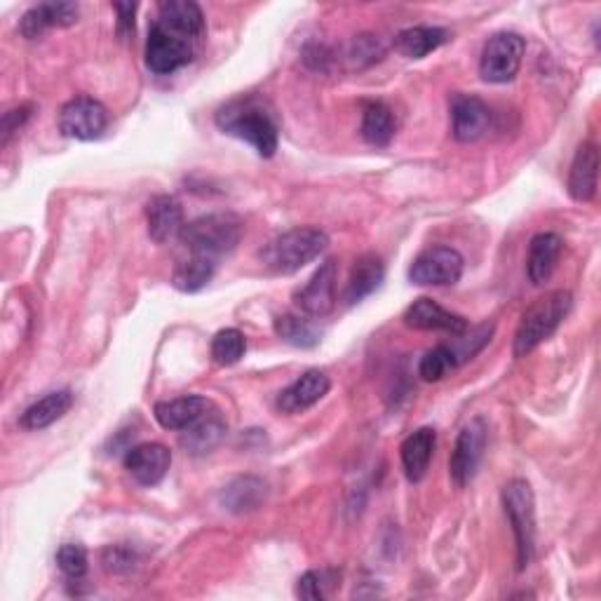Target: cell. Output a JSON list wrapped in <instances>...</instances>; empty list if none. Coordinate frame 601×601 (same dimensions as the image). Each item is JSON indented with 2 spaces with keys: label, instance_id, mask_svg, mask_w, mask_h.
<instances>
[{
  "label": "cell",
  "instance_id": "cell-1",
  "mask_svg": "<svg viewBox=\"0 0 601 601\" xmlns=\"http://www.w3.org/2000/svg\"><path fill=\"white\" fill-rule=\"evenodd\" d=\"M215 123L223 135L250 143L262 158H273L278 151V123H275L268 104L258 96H238V100L223 104L217 111Z\"/></svg>",
  "mask_w": 601,
  "mask_h": 601
},
{
  "label": "cell",
  "instance_id": "cell-2",
  "mask_svg": "<svg viewBox=\"0 0 601 601\" xmlns=\"http://www.w3.org/2000/svg\"><path fill=\"white\" fill-rule=\"evenodd\" d=\"M574 308V294L566 289H555L550 294L541 297L529 311L522 315V322L515 332V357H527L539 348L543 340L559 330V324L566 320Z\"/></svg>",
  "mask_w": 601,
  "mask_h": 601
},
{
  "label": "cell",
  "instance_id": "cell-3",
  "mask_svg": "<svg viewBox=\"0 0 601 601\" xmlns=\"http://www.w3.org/2000/svg\"><path fill=\"white\" fill-rule=\"evenodd\" d=\"M330 247V235L313 229V226H305V229H291L262 250V262L266 268L280 275H291L308 266L311 262Z\"/></svg>",
  "mask_w": 601,
  "mask_h": 601
},
{
  "label": "cell",
  "instance_id": "cell-4",
  "mask_svg": "<svg viewBox=\"0 0 601 601\" xmlns=\"http://www.w3.org/2000/svg\"><path fill=\"white\" fill-rule=\"evenodd\" d=\"M242 231L245 226L235 215H207L186 223L178 240L193 256L212 258L219 264V258L238 247Z\"/></svg>",
  "mask_w": 601,
  "mask_h": 601
},
{
  "label": "cell",
  "instance_id": "cell-5",
  "mask_svg": "<svg viewBox=\"0 0 601 601\" xmlns=\"http://www.w3.org/2000/svg\"><path fill=\"white\" fill-rule=\"evenodd\" d=\"M502 508L517 543V568H524L535 555V498L527 479H512L502 486Z\"/></svg>",
  "mask_w": 601,
  "mask_h": 601
},
{
  "label": "cell",
  "instance_id": "cell-6",
  "mask_svg": "<svg viewBox=\"0 0 601 601\" xmlns=\"http://www.w3.org/2000/svg\"><path fill=\"white\" fill-rule=\"evenodd\" d=\"M195 43L198 41L178 34V31L155 20L149 31V41H146V67L158 76H172L193 61Z\"/></svg>",
  "mask_w": 601,
  "mask_h": 601
},
{
  "label": "cell",
  "instance_id": "cell-7",
  "mask_svg": "<svg viewBox=\"0 0 601 601\" xmlns=\"http://www.w3.org/2000/svg\"><path fill=\"white\" fill-rule=\"evenodd\" d=\"M527 50V41L519 34H496L486 41L482 59H479V73L486 83H510V80L519 73Z\"/></svg>",
  "mask_w": 601,
  "mask_h": 601
},
{
  "label": "cell",
  "instance_id": "cell-8",
  "mask_svg": "<svg viewBox=\"0 0 601 601\" xmlns=\"http://www.w3.org/2000/svg\"><path fill=\"white\" fill-rule=\"evenodd\" d=\"M465 258L453 247H428L420 252L409 268V280L420 287H449L463 278Z\"/></svg>",
  "mask_w": 601,
  "mask_h": 601
},
{
  "label": "cell",
  "instance_id": "cell-9",
  "mask_svg": "<svg viewBox=\"0 0 601 601\" xmlns=\"http://www.w3.org/2000/svg\"><path fill=\"white\" fill-rule=\"evenodd\" d=\"M108 127V111L92 96H76L59 113V129L63 137L76 141L100 139Z\"/></svg>",
  "mask_w": 601,
  "mask_h": 601
},
{
  "label": "cell",
  "instance_id": "cell-10",
  "mask_svg": "<svg viewBox=\"0 0 601 601\" xmlns=\"http://www.w3.org/2000/svg\"><path fill=\"white\" fill-rule=\"evenodd\" d=\"M484 449H486V424L484 418H473L461 430L449 461V473H451V479L456 482V486H467L475 479L479 463L484 459Z\"/></svg>",
  "mask_w": 601,
  "mask_h": 601
},
{
  "label": "cell",
  "instance_id": "cell-11",
  "mask_svg": "<svg viewBox=\"0 0 601 601\" xmlns=\"http://www.w3.org/2000/svg\"><path fill=\"white\" fill-rule=\"evenodd\" d=\"M299 311L308 317H327L336 308V262H324L311 280L294 291Z\"/></svg>",
  "mask_w": 601,
  "mask_h": 601
},
{
  "label": "cell",
  "instance_id": "cell-12",
  "mask_svg": "<svg viewBox=\"0 0 601 601\" xmlns=\"http://www.w3.org/2000/svg\"><path fill=\"white\" fill-rule=\"evenodd\" d=\"M172 465V451L165 444L146 442L127 449L125 470L141 486H155L165 479Z\"/></svg>",
  "mask_w": 601,
  "mask_h": 601
},
{
  "label": "cell",
  "instance_id": "cell-13",
  "mask_svg": "<svg viewBox=\"0 0 601 601\" xmlns=\"http://www.w3.org/2000/svg\"><path fill=\"white\" fill-rule=\"evenodd\" d=\"M404 324L418 332H449L453 336H461L467 332V320L463 315H456L447 311L432 299H416L407 311H404Z\"/></svg>",
  "mask_w": 601,
  "mask_h": 601
},
{
  "label": "cell",
  "instance_id": "cell-14",
  "mask_svg": "<svg viewBox=\"0 0 601 601\" xmlns=\"http://www.w3.org/2000/svg\"><path fill=\"white\" fill-rule=\"evenodd\" d=\"M451 132L461 143L477 141L486 135V129L492 125V111L479 96L473 94H456L451 104Z\"/></svg>",
  "mask_w": 601,
  "mask_h": 601
},
{
  "label": "cell",
  "instance_id": "cell-15",
  "mask_svg": "<svg viewBox=\"0 0 601 601\" xmlns=\"http://www.w3.org/2000/svg\"><path fill=\"white\" fill-rule=\"evenodd\" d=\"M332 381L324 371L320 369H311L305 371L303 377H299L289 388H285L280 397H278V409L282 414H303L330 393Z\"/></svg>",
  "mask_w": 601,
  "mask_h": 601
},
{
  "label": "cell",
  "instance_id": "cell-16",
  "mask_svg": "<svg viewBox=\"0 0 601 601\" xmlns=\"http://www.w3.org/2000/svg\"><path fill=\"white\" fill-rule=\"evenodd\" d=\"M146 223H149V235L155 245H165V242L182 235L186 226L182 203L174 195H155L146 205Z\"/></svg>",
  "mask_w": 601,
  "mask_h": 601
},
{
  "label": "cell",
  "instance_id": "cell-17",
  "mask_svg": "<svg viewBox=\"0 0 601 601\" xmlns=\"http://www.w3.org/2000/svg\"><path fill=\"white\" fill-rule=\"evenodd\" d=\"M215 409V404L200 395H186L167 402H158L153 407V416L158 424L165 430H186L198 424L209 412Z\"/></svg>",
  "mask_w": 601,
  "mask_h": 601
},
{
  "label": "cell",
  "instance_id": "cell-18",
  "mask_svg": "<svg viewBox=\"0 0 601 601\" xmlns=\"http://www.w3.org/2000/svg\"><path fill=\"white\" fill-rule=\"evenodd\" d=\"M80 8L76 3H41L36 8H31L22 22H20V34L28 41H36L43 36L47 28H67L78 22Z\"/></svg>",
  "mask_w": 601,
  "mask_h": 601
},
{
  "label": "cell",
  "instance_id": "cell-19",
  "mask_svg": "<svg viewBox=\"0 0 601 601\" xmlns=\"http://www.w3.org/2000/svg\"><path fill=\"white\" fill-rule=\"evenodd\" d=\"M599 182V151L592 141H585L578 146L576 158L571 162V172H568V195L576 203H590L597 195Z\"/></svg>",
  "mask_w": 601,
  "mask_h": 601
},
{
  "label": "cell",
  "instance_id": "cell-20",
  "mask_svg": "<svg viewBox=\"0 0 601 601\" xmlns=\"http://www.w3.org/2000/svg\"><path fill=\"white\" fill-rule=\"evenodd\" d=\"M562 247L564 242L557 233L533 235L529 245V258H527V275L531 285L543 287L552 278V273H555L559 264Z\"/></svg>",
  "mask_w": 601,
  "mask_h": 601
},
{
  "label": "cell",
  "instance_id": "cell-21",
  "mask_svg": "<svg viewBox=\"0 0 601 601\" xmlns=\"http://www.w3.org/2000/svg\"><path fill=\"white\" fill-rule=\"evenodd\" d=\"M435 444H437V432L432 428H418L402 442L400 456H402L404 475H407L409 482L418 484L428 475Z\"/></svg>",
  "mask_w": 601,
  "mask_h": 601
},
{
  "label": "cell",
  "instance_id": "cell-22",
  "mask_svg": "<svg viewBox=\"0 0 601 601\" xmlns=\"http://www.w3.org/2000/svg\"><path fill=\"white\" fill-rule=\"evenodd\" d=\"M71 407H73L71 390H67V388L55 390V393H47L45 397L31 404V407L22 414L20 426L24 430H45L53 424H57L59 418L67 416Z\"/></svg>",
  "mask_w": 601,
  "mask_h": 601
},
{
  "label": "cell",
  "instance_id": "cell-23",
  "mask_svg": "<svg viewBox=\"0 0 601 601\" xmlns=\"http://www.w3.org/2000/svg\"><path fill=\"white\" fill-rule=\"evenodd\" d=\"M158 22L193 41H200L205 34V14L193 0H165V3H160Z\"/></svg>",
  "mask_w": 601,
  "mask_h": 601
},
{
  "label": "cell",
  "instance_id": "cell-24",
  "mask_svg": "<svg viewBox=\"0 0 601 601\" xmlns=\"http://www.w3.org/2000/svg\"><path fill=\"white\" fill-rule=\"evenodd\" d=\"M383 278H385V266L381 262V256L377 254L360 256L350 270V278L346 285V301L350 305L360 303L362 299H367L381 287Z\"/></svg>",
  "mask_w": 601,
  "mask_h": 601
},
{
  "label": "cell",
  "instance_id": "cell-25",
  "mask_svg": "<svg viewBox=\"0 0 601 601\" xmlns=\"http://www.w3.org/2000/svg\"><path fill=\"white\" fill-rule=\"evenodd\" d=\"M447 31L440 26H412L395 36V50L407 59H424L447 43Z\"/></svg>",
  "mask_w": 601,
  "mask_h": 601
},
{
  "label": "cell",
  "instance_id": "cell-26",
  "mask_svg": "<svg viewBox=\"0 0 601 601\" xmlns=\"http://www.w3.org/2000/svg\"><path fill=\"white\" fill-rule=\"evenodd\" d=\"M223 510L242 515L256 510L266 500V484L256 477L233 479L219 496Z\"/></svg>",
  "mask_w": 601,
  "mask_h": 601
},
{
  "label": "cell",
  "instance_id": "cell-27",
  "mask_svg": "<svg viewBox=\"0 0 601 601\" xmlns=\"http://www.w3.org/2000/svg\"><path fill=\"white\" fill-rule=\"evenodd\" d=\"M226 432V424L221 420L219 412L212 409L205 418H200L198 424L182 430V447L195 456H200V453H209L219 442Z\"/></svg>",
  "mask_w": 601,
  "mask_h": 601
},
{
  "label": "cell",
  "instance_id": "cell-28",
  "mask_svg": "<svg viewBox=\"0 0 601 601\" xmlns=\"http://www.w3.org/2000/svg\"><path fill=\"white\" fill-rule=\"evenodd\" d=\"M395 116L383 102H367L362 111V137L371 146H388L395 137Z\"/></svg>",
  "mask_w": 601,
  "mask_h": 601
},
{
  "label": "cell",
  "instance_id": "cell-29",
  "mask_svg": "<svg viewBox=\"0 0 601 601\" xmlns=\"http://www.w3.org/2000/svg\"><path fill=\"white\" fill-rule=\"evenodd\" d=\"M215 270H217V262H212V258L190 254L186 262H182L174 268L172 285L178 291H184V294H195V291H200L203 287H207L209 280L215 278Z\"/></svg>",
  "mask_w": 601,
  "mask_h": 601
},
{
  "label": "cell",
  "instance_id": "cell-30",
  "mask_svg": "<svg viewBox=\"0 0 601 601\" xmlns=\"http://www.w3.org/2000/svg\"><path fill=\"white\" fill-rule=\"evenodd\" d=\"M275 334H278L285 344L297 348H313L320 344V332L315 324L299 315H280L275 320Z\"/></svg>",
  "mask_w": 601,
  "mask_h": 601
},
{
  "label": "cell",
  "instance_id": "cell-31",
  "mask_svg": "<svg viewBox=\"0 0 601 601\" xmlns=\"http://www.w3.org/2000/svg\"><path fill=\"white\" fill-rule=\"evenodd\" d=\"M459 367L456 352H453L451 346H437L432 350H428L424 357H420L418 362V377L428 381V383H437L447 377V371Z\"/></svg>",
  "mask_w": 601,
  "mask_h": 601
},
{
  "label": "cell",
  "instance_id": "cell-32",
  "mask_svg": "<svg viewBox=\"0 0 601 601\" xmlns=\"http://www.w3.org/2000/svg\"><path fill=\"white\" fill-rule=\"evenodd\" d=\"M247 350L245 334L240 330H221L212 338V357L221 367H233L242 360V355Z\"/></svg>",
  "mask_w": 601,
  "mask_h": 601
},
{
  "label": "cell",
  "instance_id": "cell-33",
  "mask_svg": "<svg viewBox=\"0 0 601 601\" xmlns=\"http://www.w3.org/2000/svg\"><path fill=\"white\" fill-rule=\"evenodd\" d=\"M57 566H59V571L67 578L80 580L88 574V566H90L88 550L83 545H76V543L61 545L57 550Z\"/></svg>",
  "mask_w": 601,
  "mask_h": 601
},
{
  "label": "cell",
  "instance_id": "cell-34",
  "mask_svg": "<svg viewBox=\"0 0 601 601\" xmlns=\"http://www.w3.org/2000/svg\"><path fill=\"white\" fill-rule=\"evenodd\" d=\"M31 111H34V106H18V108H10L5 116H3V123H0V146L10 143V139L20 132V127L31 118Z\"/></svg>",
  "mask_w": 601,
  "mask_h": 601
},
{
  "label": "cell",
  "instance_id": "cell-35",
  "mask_svg": "<svg viewBox=\"0 0 601 601\" xmlns=\"http://www.w3.org/2000/svg\"><path fill=\"white\" fill-rule=\"evenodd\" d=\"M324 585H327V580H324V574L320 571H308L299 578L297 582V594L301 599H311V601H322L324 597H327V590H324Z\"/></svg>",
  "mask_w": 601,
  "mask_h": 601
},
{
  "label": "cell",
  "instance_id": "cell-36",
  "mask_svg": "<svg viewBox=\"0 0 601 601\" xmlns=\"http://www.w3.org/2000/svg\"><path fill=\"white\" fill-rule=\"evenodd\" d=\"M135 557L129 555V552H125L123 547H111L106 550V555H104V564L108 571L113 574H120V571H129V568H132L135 564Z\"/></svg>",
  "mask_w": 601,
  "mask_h": 601
},
{
  "label": "cell",
  "instance_id": "cell-37",
  "mask_svg": "<svg viewBox=\"0 0 601 601\" xmlns=\"http://www.w3.org/2000/svg\"><path fill=\"white\" fill-rule=\"evenodd\" d=\"M116 12H118V36L127 38L135 34V12H137V3H116Z\"/></svg>",
  "mask_w": 601,
  "mask_h": 601
}]
</instances>
